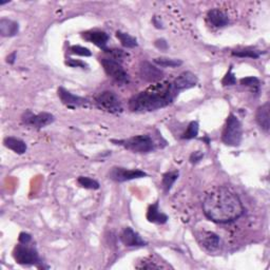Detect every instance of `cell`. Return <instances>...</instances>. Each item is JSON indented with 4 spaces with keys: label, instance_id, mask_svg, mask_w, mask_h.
<instances>
[{
    "label": "cell",
    "instance_id": "cell-30",
    "mask_svg": "<svg viewBox=\"0 0 270 270\" xmlns=\"http://www.w3.org/2000/svg\"><path fill=\"white\" fill-rule=\"evenodd\" d=\"M221 84H223V86H233L237 84V78H235V75L232 73V67H230L229 71L224 76Z\"/></svg>",
    "mask_w": 270,
    "mask_h": 270
},
{
    "label": "cell",
    "instance_id": "cell-22",
    "mask_svg": "<svg viewBox=\"0 0 270 270\" xmlns=\"http://www.w3.org/2000/svg\"><path fill=\"white\" fill-rule=\"evenodd\" d=\"M233 56L241 57V58H252L257 59L260 57L261 52L258 50H254L252 48H245V49H239L232 51Z\"/></svg>",
    "mask_w": 270,
    "mask_h": 270
},
{
    "label": "cell",
    "instance_id": "cell-14",
    "mask_svg": "<svg viewBox=\"0 0 270 270\" xmlns=\"http://www.w3.org/2000/svg\"><path fill=\"white\" fill-rule=\"evenodd\" d=\"M196 84H197L196 76L189 71H186V72H183L182 74H179V76H177V78L174 80V82H173V86H174L176 91L179 92V91H183V90L196 87Z\"/></svg>",
    "mask_w": 270,
    "mask_h": 270
},
{
    "label": "cell",
    "instance_id": "cell-4",
    "mask_svg": "<svg viewBox=\"0 0 270 270\" xmlns=\"http://www.w3.org/2000/svg\"><path fill=\"white\" fill-rule=\"evenodd\" d=\"M242 135H243V129L242 123L234 114L228 116L226 126L224 128L223 134H221V141L227 146L237 147L242 142Z\"/></svg>",
    "mask_w": 270,
    "mask_h": 270
},
{
    "label": "cell",
    "instance_id": "cell-10",
    "mask_svg": "<svg viewBox=\"0 0 270 270\" xmlns=\"http://www.w3.org/2000/svg\"><path fill=\"white\" fill-rule=\"evenodd\" d=\"M141 77L148 82H158L161 81L164 76V72L160 68L153 66L149 61H143L140 66Z\"/></svg>",
    "mask_w": 270,
    "mask_h": 270
},
{
    "label": "cell",
    "instance_id": "cell-11",
    "mask_svg": "<svg viewBox=\"0 0 270 270\" xmlns=\"http://www.w3.org/2000/svg\"><path fill=\"white\" fill-rule=\"evenodd\" d=\"M58 96L62 103L68 107H85L89 103V100L87 98L74 95L62 87L58 89Z\"/></svg>",
    "mask_w": 270,
    "mask_h": 270
},
{
    "label": "cell",
    "instance_id": "cell-5",
    "mask_svg": "<svg viewBox=\"0 0 270 270\" xmlns=\"http://www.w3.org/2000/svg\"><path fill=\"white\" fill-rule=\"evenodd\" d=\"M95 103L100 110L109 113H121L123 105L119 96L112 91H103L96 96Z\"/></svg>",
    "mask_w": 270,
    "mask_h": 270
},
{
    "label": "cell",
    "instance_id": "cell-35",
    "mask_svg": "<svg viewBox=\"0 0 270 270\" xmlns=\"http://www.w3.org/2000/svg\"><path fill=\"white\" fill-rule=\"evenodd\" d=\"M15 58H16V53L14 52L11 55H9L8 58H6V61H8L9 64H14V62H15Z\"/></svg>",
    "mask_w": 270,
    "mask_h": 270
},
{
    "label": "cell",
    "instance_id": "cell-26",
    "mask_svg": "<svg viewBox=\"0 0 270 270\" xmlns=\"http://www.w3.org/2000/svg\"><path fill=\"white\" fill-rule=\"evenodd\" d=\"M78 184L84 187L86 189H91V190H98L99 189V184L98 181H95L93 178H90L87 176H80L77 179Z\"/></svg>",
    "mask_w": 270,
    "mask_h": 270
},
{
    "label": "cell",
    "instance_id": "cell-24",
    "mask_svg": "<svg viewBox=\"0 0 270 270\" xmlns=\"http://www.w3.org/2000/svg\"><path fill=\"white\" fill-rule=\"evenodd\" d=\"M154 64L163 68H175L178 66L183 65V61L179 59H173V58H167V57H160L154 59Z\"/></svg>",
    "mask_w": 270,
    "mask_h": 270
},
{
    "label": "cell",
    "instance_id": "cell-2",
    "mask_svg": "<svg viewBox=\"0 0 270 270\" xmlns=\"http://www.w3.org/2000/svg\"><path fill=\"white\" fill-rule=\"evenodd\" d=\"M177 94L178 92L173 86V82L158 81L131 98L129 108L133 112H150L167 107Z\"/></svg>",
    "mask_w": 270,
    "mask_h": 270
},
{
    "label": "cell",
    "instance_id": "cell-3",
    "mask_svg": "<svg viewBox=\"0 0 270 270\" xmlns=\"http://www.w3.org/2000/svg\"><path fill=\"white\" fill-rule=\"evenodd\" d=\"M115 145H120L127 150L135 153H148L155 149V144L150 135H137L130 137L128 140H112Z\"/></svg>",
    "mask_w": 270,
    "mask_h": 270
},
{
    "label": "cell",
    "instance_id": "cell-31",
    "mask_svg": "<svg viewBox=\"0 0 270 270\" xmlns=\"http://www.w3.org/2000/svg\"><path fill=\"white\" fill-rule=\"evenodd\" d=\"M66 65L70 66L72 68H81V69H87L89 67L85 61L79 59H73V58H68L66 61Z\"/></svg>",
    "mask_w": 270,
    "mask_h": 270
},
{
    "label": "cell",
    "instance_id": "cell-34",
    "mask_svg": "<svg viewBox=\"0 0 270 270\" xmlns=\"http://www.w3.org/2000/svg\"><path fill=\"white\" fill-rule=\"evenodd\" d=\"M154 45H155V47L157 48V49H160L162 51H165V50L168 49V44H167V41H166L165 39H157V40H155Z\"/></svg>",
    "mask_w": 270,
    "mask_h": 270
},
{
    "label": "cell",
    "instance_id": "cell-7",
    "mask_svg": "<svg viewBox=\"0 0 270 270\" xmlns=\"http://www.w3.org/2000/svg\"><path fill=\"white\" fill-rule=\"evenodd\" d=\"M13 257L18 264L22 265H37L40 262L37 251L27 244L17 245L14 249Z\"/></svg>",
    "mask_w": 270,
    "mask_h": 270
},
{
    "label": "cell",
    "instance_id": "cell-15",
    "mask_svg": "<svg viewBox=\"0 0 270 270\" xmlns=\"http://www.w3.org/2000/svg\"><path fill=\"white\" fill-rule=\"evenodd\" d=\"M82 38L86 39L89 43L94 44L96 47L100 48L101 50L105 51L107 49V44L109 40L108 34L101 31H88L82 33Z\"/></svg>",
    "mask_w": 270,
    "mask_h": 270
},
{
    "label": "cell",
    "instance_id": "cell-8",
    "mask_svg": "<svg viewBox=\"0 0 270 270\" xmlns=\"http://www.w3.org/2000/svg\"><path fill=\"white\" fill-rule=\"evenodd\" d=\"M108 176L110 179H112L114 182L123 183V182L132 181V179H135V178L147 176V173L138 169L129 170L123 167H113L110 170Z\"/></svg>",
    "mask_w": 270,
    "mask_h": 270
},
{
    "label": "cell",
    "instance_id": "cell-16",
    "mask_svg": "<svg viewBox=\"0 0 270 270\" xmlns=\"http://www.w3.org/2000/svg\"><path fill=\"white\" fill-rule=\"evenodd\" d=\"M147 220L150 221V223L166 224L168 221V217L160 210L158 202H156V203L149 206L148 211H147Z\"/></svg>",
    "mask_w": 270,
    "mask_h": 270
},
{
    "label": "cell",
    "instance_id": "cell-33",
    "mask_svg": "<svg viewBox=\"0 0 270 270\" xmlns=\"http://www.w3.org/2000/svg\"><path fill=\"white\" fill-rule=\"evenodd\" d=\"M32 240L31 234L26 232H22L19 234V243L20 244H29Z\"/></svg>",
    "mask_w": 270,
    "mask_h": 270
},
{
    "label": "cell",
    "instance_id": "cell-12",
    "mask_svg": "<svg viewBox=\"0 0 270 270\" xmlns=\"http://www.w3.org/2000/svg\"><path fill=\"white\" fill-rule=\"evenodd\" d=\"M121 241L127 247H142L147 245V242L144 241L141 235L130 227L124 228L121 234Z\"/></svg>",
    "mask_w": 270,
    "mask_h": 270
},
{
    "label": "cell",
    "instance_id": "cell-29",
    "mask_svg": "<svg viewBox=\"0 0 270 270\" xmlns=\"http://www.w3.org/2000/svg\"><path fill=\"white\" fill-rule=\"evenodd\" d=\"M70 53L71 54H75V55H79V56H85V57H89L91 56L92 53L87 48L80 47V46H72L70 48Z\"/></svg>",
    "mask_w": 270,
    "mask_h": 270
},
{
    "label": "cell",
    "instance_id": "cell-9",
    "mask_svg": "<svg viewBox=\"0 0 270 270\" xmlns=\"http://www.w3.org/2000/svg\"><path fill=\"white\" fill-rule=\"evenodd\" d=\"M54 121H55L54 115L47 112L33 114L30 110H27L26 112H25V114L23 115L24 123L27 124V126L35 127L37 129H41L44 127L49 126V124L54 123Z\"/></svg>",
    "mask_w": 270,
    "mask_h": 270
},
{
    "label": "cell",
    "instance_id": "cell-19",
    "mask_svg": "<svg viewBox=\"0 0 270 270\" xmlns=\"http://www.w3.org/2000/svg\"><path fill=\"white\" fill-rule=\"evenodd\" d=\"M255 119H257V123L259 126L268 132L269 127H270V122H269V102L264 103V105L261 106L258 111L257 115H255Z\"/></svg>",
    "mask_w": 270,
    "mask_h": 270
},
{
    "label": "cell",
    "instance_id": "cell-6",
    "mask_svg": "<svg viewBox=\"0 0 270 270\" xmlns=\"http://www.w3.org/2000/svg\"><path fill=\"white\" fill-rule=\"evenodd\" d=\"M100 64L106 74L120 85H126L129 82V75L124 71L119 61L112 58H100Z\"/></svg>",
    "mask_w": 270,
    "mask_h": 270
},
{
    "label": "cell",
    "instance_id": "cell-25",
    "mask_svg": "<svg viewBox=\"0 0 270 270\" xmlns=\"http://www.w3.org/2000/svg\"><path fill=\"white\" fill-rule=\"evenodd\" d=\"M241 85L251 88L253 90V92H255V93L260 92L261 82H260V79L257 78V77H254V76H249V77L242 78L241 79Z\"/></svg>",
    "mask_w": 270,
    "mask_h": 270
},
{
    "label": "cell",
    "instance_id": "cell-23",
    "mask_svg": "<svg viewBox=\"0 0 270 270\" xmlns=\"http://www.w3.org/2000/svg\"><path fill=\"white\" fill-rule=\"evenodd\" d=\"M116 37L120 39L121 44L124 48H128V49H133V48L137 47L136 38L129 35V34H127V33H123V32H121V31L116 32Z\"/></svg>",
    "mask_w": 270,
    "mask_h": 270
},
{
    "label": "cell",
    "instance_id": "cell-32",
    "mask_svg": "<svg viewBox=\"0 0 270 270\" xmlns=\"http://www.w3.org/2000/svg\"><path fill=\"white\" fill-rule=\"evenodd\" d=\"M204 157V154L202 153V152H199V151H196V152H193V153L190 155V163L191 164H196L198 163L199 161H202V158Z\"/></svg>",
    "mask_w": 270,
    "mask_h": 270
},
{
    "label": "cell",
    "instance_id": "cell-13",
    "mask_svg": "<svg viewBox=\"0 0 270 270\" xmlns=\"http://www.w3.org/2000/svg\"><path fill=\"white\" fill-rule=\"evenodd\" d=\"M199 244L208 251H216L221 244V239L218 234L211 231H203L197 235Z\"/></svg>",
    "mask_w": 270,
    "mask_h": 270
},
{
    "label": "cell",
    "instance_id": "cell-28",
    "mask_svg": "<svg viewBox=\"0 0 270 270\" xmlns=\"http://www.w3.org/2000/svg\"><path fill=\"white\" fill-rule=\"evenodd\" d=\"M105 52L110 55V58H112L116 61L117 60H123L124 57L128 56V54L124 51L121 50V49H108V48H107V49L105 50Z\"/></svg>",
    "mask_w": 270,
    "mask_h": 270
},
{
    "label": "cell",
    "instance_id": "cell-1",
    "mask_svg": "<svg viewBox=\"0 0 270 270\" xmlns=\"http://www.w3.org/2000/svg\"><path fill=\"white\" fill-rule=\"evenodd\" d=\"M203 211L212 221L225 224L238 220L244 213V207L237 193L221 187L206 196Z\"/></svg>",
    "mask_w": 270,
    "mask_h": 270
},
{
    "label": "cell",
    "instance_id": "cell-17",
    "mask_svg": "<svg viewBox=\"0 0 270 270\" xmlns=\"http://www.w3.org/2000/svg\"><path fill=\"white\" fill-rule=\"evenodd\" d=\"M207 17H208L209 23L216 27H224L229 24V18H228V16L224 12L218 9L210 10L208 14H207Z\"/></svg>",
    "mask_w": 270,
    "mask_h": 270
},
{
    "label": "cell",
    "instance_id": "cell-21",
    "mask_svg": "<svg viewBox=\"0 0 270 270\" xmlns=\"http://www.w3.org/2000/svg\"><path fill=\"white\" fill-rule=\"evenodd\" d=\"M178 175H179L178 171H170V172L165 173V174L163 175L162 186H163V189H164L165 193H168L171 190L173 184H174L176 179L178 178Z\"/></svg>",
    "mask_w": 270,
    "mask_h": 270
},
{
    "label": "cell",
    "instance_id": "cell-18",
    "mask_svg": "<svg viewBox=\"0 0 270 270\" xmlns=\"http://www.w3.org/2000/svg\"><path fill=\"white\" fill-rule=\"evenodd\" d=\"M19 32V25L10 19L2 18L0 20V34L3 37H13Z\"/></svg>",
    "mask_w": 270,
    "mask_h": 270
},
{
    "label": "cell",
    "instance_id": "cell-20",
    "mask_svg": "<svg viewBox=\"0 0 270 270\" xmlns=\"http://www.w3.org/2000/svg\"><path fill=\"white\" fill-rule=\"evenodd\" d=\"M3 144L6 148L13 150L17 154L25 153V151L27 149L26 144L24 141L19 140V138H16V137H11V136L5 137Z\"/></svg>",
    "mask_w": 270,
    "mask_h": 270
},
{
    "label": "cell",
    "instance_id": "cell-27",
    "mask_svg": "<svg viewBox=\"0 0 270 270\" xmlns=\"http://www.w3.org/2000/svg\"><path fill=\"white\" fill-rule=\"evenodd\" d=\"M198 134V123L197 122H191L189 123L188 128L185 131L182 138L183 140H192V138H196Z\"/></svg>",
    "mask_w": 270,
    "mask_h": 270
}]
</instances>
